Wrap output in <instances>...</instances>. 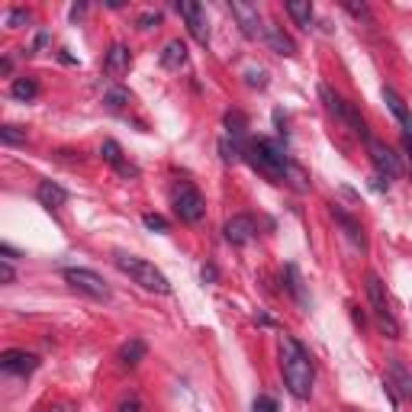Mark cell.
<instances>
[{
    "instance_id": "obj_1",
    "label": "cell",
    "mask_w": 412,
    "mask_h": 412,
    "mask_svg": "<svg viewBox=\"0 0 412 412\" xmlns=\"http://www.w3.org/2000/svg\"><path fill=\"white\" fill-rule=\"evenodd\" d=\"M245 161L254 167V171L268 174L271 181H290L297 190H306V174L300 171L287 155V145L274 142V139H258V142L245 145Z\"/></svg>"
},
{
    "instance_id": "obj_2",
    "label": "cell",
    "mask_w": 412,
    "mask_h": 412,
    "mask_svg": "<svg viewBox=\"0 0 412 412\" xmlns=\"http://www.w3.org/2000/svg\"><path fill=\"white\" fill-rule=\"evenodd\" d=\"M281 370H283V384L297 399H310L312 380H316V367L312 358L297 339L283 335L281 339Z\"/></svg>"
},
{
    "instance_id": "obj_3",
    "label": "cell",
    "mask_w": 412,
    "mask_h": 412,
    "mask_svg": "<svg viewBox=\"0 0 412 412\" xmlns=\"http://www.w3.org/2000/svg\"><path fill=\"white\" fill-rule=\"evenodd\" d=\"M116 268L123 271V274H129L132 281L139 283V287L152 290V293H161V297H167V293H171V283H167V277L161 274L158 268H155L152 261L132 258V254H116Z\"/></svg>"
},
{
    "instance_id": "obj_4",
    "label": "cell",
    "mask_w": 412,
    "mask_h": 412,
    "mask_svg": "<svg viewBox=\"0 0 412 412\" xmlns=\"http://www.w3.org/2000/svg\"><path fill=\"white\" fill-rule=\"evenodd\" d=\"M171 206H174V213H177V219H184V223H200L203 213H206V200H203V194L190 181L174 184Z\"/></svg>"
},
{
    "instance_id": "obj_5",
    "label": "cell",
    "mask_w": 412,
    "mask_h": 412,
    "mask_svg": "<svg viewBox=\"0 0 412 412\" xmlns=\"http://www.w3.org/2000/svg\"><path fill=\"white\" fill-rule=\"evenodd\" d=\"M319 97H322V103H326V110L335 116V119H341V123H348V129L355 132V136L367 139V126H364L361 113H358L351 103L345 100V97H339L329 84H319Z\"/></svg>"
},
{
    "instance_id": "obj_6",
    "label": "cell",
    "mask_w": 412,
    "mask_h": 412,
    "mask_svg": "<svg viewBox=\"0 0 412 412\" xmlns=\"http://www.w3.org/2000/svg\"><path fill=\"white\" fill-rule=\"evenodd\" d=\"M367 297H370V306H374V312H377V322H380V329L387 332V339H396L399 322H396V316L390 312V300H387L384 281H380L374 271L367 274Z\"/></svg>"
},
{
    "instance_id": "obj_7",
    "label": "cell",
    "mask_w": 412,
    "mask_h": 412,
    "mask_svg": "<svg viewBox=\"0 0 412 412\" xmlns=\"http://www.w3.org/2000/svg\"><path fill=\"white\" fill-rule=\"evenodd\" d=\"M367 155H370V161H374L377 174L387 177V181H396L399 174H403V161H399V155L393 152L387 142H380V139H367Z\"/></svg>"
},
{
    "instance_id": "obj_8",
    "label": "cell",
    "mask_w": 412,
    "mask_h": 412,
    "mask_svg": "<svg viewBox=\"0 0 412 412\" xmlns=\"http://www.w3.org/2000/svg\"><path fill=\"white\" fill-rule=\"evenodd\" d=\"M65 277L68 283H71L74 290H81V293H87V297H94V300H110V287L107 281H103L100 274H94V271H87V268H65Z\"/></svg>"
},
{
    "instance_id": "obj_9",
    "label": "cell",
    "mask_w": 412,
    "mask_h": 412,
    "mask_svg": "<svg viewBox=\"0 0 412 412\" xmlns=\"http://www.w3.org/2000/svg\"><path fill=\"white\" fill-rule=\"evenodd\" d=\"M384 384H387V393H390L396 403L399 399H412V374H409V367H406L399 358H390V361H387Z\"/></svg>"
},
{
    "instance_id": "obj_10",
    "label": "cell",
    "mask_w": 412,
    "mask_h": 412,
    "mask_svg": "<svg viewBox=\"0 0 412 412\" xmlns=\"http://www.w3.org/2000/svg\"><path fill=\"white\" fill-rule=\"evenodd\" d=\"M177 13L184 16L190 36L206 45V39H210V23H206V13H203L200 4H196V0H177Z\"/></svg>"
},
{
    "instance_id": "obj_11",
    "label": "cell",
    "mask_w": 412,
    "mask_h": 412,
    "mask_svg": "<svg viewBox=\"0 0 412 412\" xmlns=\"http://www.w3.org/2000/svg\"><path fill=\"white\" fill-rule=\"evenodd\" d=\"M36 367H39V358L33 355V351H23V348H10V351L0 355V370H4V374L29 377Z\"/></svg>"
},
{
    "instance_id": "obj_12",
    "label": "cell",
    "mask_w": 412,
    "mask_h": 412,
    "mask_svg": "<svg viewBox=\"0 0 412 412\" xmlns=\"http://www.w3.org/2000/svg\"><path fill=\"white\" fill-rule=\"evenodd\" d=\"M229 7H232V16L239 20L242 33H245L248 39L264 36V26H261V13H258V7H254V4H248V0H232Z\"/></svg>"
},
{
    "instance_id": "obj_13",
    "label": "cell",
    "mask_w": 412,
    "mask_h": 412,
    "mask_svg": "<svg viewBox=\"0 0 412 412\" xmlns=\"http://www.w3.org/2000/svg\"><path fill=\"white\" fill-rule=\"evenodd\" d=\"M223 235H225V242H229V245H248V242H252L254 235H258V225H254V219H252V216L239 213V216L225 219Z\"/></svg>"
},
{
    "instance_id": "obj_14",
    "label": "cell",
    "mask_w": 412,
    "mask_h": 412,
    "mask_svg": "<svg viewBox=\"0 0 412 412\" xmlns=\"http://www.w3.org/2000/svg\"><path fill=\"white\" fill-rule=\"evenodd\" d=\"M129 65H132V55L123 42H116L113 49L107 52V58H103V71H107L110 78H123V74L129 71Z\"/></svg>"
},
{
    "instance_id": "obj_15",
    "label": "cell",
    "mask_w": 412,
    "mask_h": 412,
    "mask_svg": "<svg viewBox=\"0 0 412 412\" xmlns=\"http://www.w3.org/2000/svg\"><path fill=\"white\" fill-rule=\"evenodd\" d=\"M264 39H268V45L277 55H283V58L297 55V42H293V39L283 33V26H277V23H268V26H264Z\"/></svg>"
},
{
    "instance_id": "obj_16",
    "label": "cell",
    "mask_w": 412,
    "mask_h": 412,
    "mask_svg": "<svg viewBox=\"0 0 412 412\" xmlns=\"http://www.w3.org/2000/svg\"><path fill=\"white\" fill-rule=\"evenodd\" d=\"M332 216H335V223H339L341 229H345L348 239H351V242H355V245L364 252V248H367V242H364V229H361V223H358V219L351 216V213L341 210L339 203H332Z\"/></svg>"
},
{
    "instance_id": "obj_17",
    "label": "cell",
    "mask_w": 412,
    "mask_h": 412,
    "mask_svg": "<svg viewBox=\"0 0 412 412\" xmlns=\"http://www.w3.org/2000/svg\"><path fill=\"white\" fill-rule=\"evenodd\" d=\"M36 196H39V203H42V206H49V210H58V206H65V203H68V190L58 187L55 181H39Z\"/></svg>"
},
{
    "instance_id": "obj_18",
    "label": "cell",
    "mask_w": 412,
    "mask_h": 412,
    "mask_svg": "<svg viewBox=\"0 0 412 412\" xmlns=\"http://www.w3.org/2000/svg\"><path fill=\"white\" fill-rule=\"evenodd\" d=\"M100 155L110 161V165L116 167V171L123 174V177H132V174H139L136 167H132V165H126V161H123V148H119V145H116L113 139H107V142L100 145Z\"/></svg>"
},
{
    "instance_id": "obj_19",
    "label": "cell",
    "mask_w": 412,
    "mask_h": 412,
    "mask_svg": "<svg viewBox=\"0 0 412 412\" xmlns=\"http://www.w3.org/2000/svg\"><path fill=\"white\" fill-rule=\"evenodd\" d=\"M283 281H287V290L297 297V303L303 306V310H310V297H306V290H303V277H300L297 264H287L283 268Z\"/></svg>"
},
{
    "instance_id": "obj_20",
    "label": "cell",
    "mask_w": 412,
    "mask_h": 412,
    "mask_svg": "<svg viewBox=\"0 0 412 412\" xmlns=\"http://www.w3.org/2000/svg\"><path fill=\"white\" fill-rule=\"evenodd\" d=\"M184 61H187V45H184L181 39H171V42L165 45V52H161V65L165 68H181Z\"/></svg>"
},
{
    "instance_id": "obj_21",
    "label": "cell",
    "mask_w": 412,
    "mask_h": 412,
    "mask_svg": "<svg viewBox=\"0 0 412 412\" xmlns=\"http://www.w3.org/2000/svg\"><path fill=\"white\" fill-rule=\"evenodd\" d=\"M145 351H148V348H145L142 339H129L123 348H119V361H123V367H136V364L145 358Z\"/></svg>"
},
{
    "instance_id": "obj_22",
    "label": "cell",
    "mask_w": 412,
    "mask_h": 412,
    "mask_svg": "<svg viewBox=\"0 0 412 412\" xmlns=\"http://www.w3.org/2000/svg\"><path fill=\"white\" fill-rule=\"evenodd\" d=\"M384 103H387V107H390V113L396 116V119H399V123H403V126L412 119V113H409V110H406L403 97H399L396 90H393V87H384Z\"/></svg>"
},
{
    "instance_id": "obj_23",
    "label": "cell",
    "mask_w": 412,
    "mask_h": 412,
    "mask_svg": "<svg viewBox=\"0 0 412 412\" xmlns=\"http://www.w3.org/2000/svg\"><path fill=\"white\" fill-rule=\"evenodd\" d=\"M287 13L293 16V20H297L303 29L312 26V7H310V0H290V4H287Z\"/></svg>"
},
{
    "instance_id": "obj_24",
    "label": "cell",
    "mask_w": 412,
    "mask_h": 412,
    "mask_svg": "<svg viewBox=\"0 0 412 412\" xmlns=\"http://www.w3.org/2000/svg\"><path fill=\"white\" fill-rule=\"evenodd\" d=\"M219 152H223V161H225V165H235V161L245 158V145L225 136L223 142H219Z\"/></svg>"
},
{
    "instance_id": "obj_25",
    "label": "cell",
    "mask_w": 412,
    "mask_h": 412,
    "mask_svg": "<svg viewBox=\"0 0 412 412\" xmlns=\"http://www.w3.org/2000/svg\"><path fill=\"white\" fill-rule=\"evenodd\" d=\"M10 94H13L16 100H33V97L39 94V84L33 78H16L13 84H10Z\"/></svg>"
},
{
    "instance_id": "obj_26",
    "label": "cell",
    "mask_w": 412,
    "mask_h": 412,
    "mask_svg": "<svg viewBox=\"0 0 412 412\" xmlns=\"http://www.w3.org/2000/svg\"><path fill=\"white\" fill-rule=\"evenodd\" d=\"M225 129H229V136L239 142L242 136H245V129H248V123H245V116L239 113V110H232V113H225Z\"/></svg>"
},
{
    "instance_id": "obj_27",
    "label": "cell",
    "mask_w": 412,
    "mask_h": 412,
    "mask_svg": "<svg viewBox=\"0 0 412 412\" xmlns=\"http://www.w3.org/2000/svg\"><path fill=\"white\" fill-rule=\"evenodd\" d=\"M0 142L4 145H26V129H20V126H13V123L0 126Z\"/></svg>"
},
{
    "instance_id": "obj_28",
    "label": "cell",
    "mask_w": 412,
    "mask_h": 412,
    "mask_svg": "<svg viewBox=\"0 0 412 412\" xmlns=\"http://www.w3.org/2000/svg\"><path fill=\"white\" fill-rule=\"evenodd\" d=\"M103 103H107L110 110H123L126 103H129V94H126L123 87H110L107 94H103Z\"/></svg>"
},
{
    "instance_id": "obj_29",
    "label": "cell",
    "mask_w": 412,
    "mask_h": 412,
    "mask_svg": "<svg viewBox=\"0 0 412 412\" xmlns=\"http://www.w3.org/2000/svg\"><path fill=\"white\" fill-rule=\"evenodd\" d=\"M345 10L351 16H355V20H364V23H374V13H370L367 10V4H351V0H345Z\"/></svg>"
},
{
    "instance_id": "obj_30",
    "label": "cell",
    "mask_w": 412,
    "mask_h": 412,
    "mask_svg": "<svg viewBox=\"0 0 412 412\" xmlns=\"http://www.w3.org/2000/svg\"><path fill=\"white\" fill-rule=\"evenodd\" d=\"M252 412H281V406H277L274 396H258L252 403Z\"/></svg>"
},
{
    "instance_id": "obj_31",
    "label": "cell",
    "mask_w": 412,
    "mask_h": 412,
    "mask_svg": "<svg viewBox=\"0 0 412 412\" xmlns=\"http://www.w3.org/2000/svg\"><path fill=\"white\" fill-rule=\"evenodd\" d=\"M245 81L252 87H268V74H264V68H245Z\"/></svg>"
},
{
    "instance_id": "obj_32",
    "label": "cell",
    "mask_w": 412,
    "mask_h": 412,
    "mask_svg": "<svg viewBox=\"0 0 412 412\" xmlns=\"http://www.w3.org/2000/svg\"><path fill=\"white\" fill-rule=\"evenodd\" d=\"M142 223L148 225L152 232H167V219H165V216H158V213H145Z\"/></svg>"
},
{
    "instance_id": "obj_33",
    "label": "cell",
    "mask_w": 412,
    "mask_h": 412,
    "mask_svg": "<svg viewBox=\"0 0 412 412\" xmlns=\"http://www.w3.org/2000/svg\"><path fill=\"white\" fill-rule=\"evenodd\" d=\"M23 23H29L26 10H10L7 13V26H23Z\"/></svg>"
},
{
    "instance_id": "obj_34",
    "label": "cell",
    "mask_w": 412,
    "mask_h": 412,
    "mask_svg": "<svg viewBox=\"0 0 412 412\" xmlns=\"http://www.w3.org/2000/svg\"><path fill=\"white\" fill-rule=\"evenodd\" d=\"M161 23V13H142L139 16V29H155Z\"/></svg>"
},
{
    "instance_id": "obj_35",
    "label": "cell",
    "mask_w": 412,
    "mask_h": 412,
    "mask_svg": "<svg viewBox=\"0 0 412 412\" xmlns=\"http://www.w3.org/2000/svg\"><path fill=\"white\" fill-rule=\"evenodd\" d=\"M0 283H13V268H10V261H0Z\"/></svg>"
},
{
    "instance_id": "obj_36",
    "label": "cell",
    "mask_w": 412,
    "mask_h": 412,
    "mask_svg": "<svg viewBox=\"0 0 412 412\" xmlns=\"http://www.w3.org/2000/svg\"><path fill=\"white\" fill-rule=\"evenodd\" d=\"M0 254H4V261H16V258H20V252H16L13 245H7V242L0 245Z\"/></svg>"
},
{
    "instance_id": "obj_37",
    "label": "cell",
    "mask_w": 412,
    "mask_h": 412,
    "mask_svg": "<svg viewBox=\"0 0 412 412\" xmlns=\"http://www.w3.org/2000/svg\"><path fill=\"white\" fill-rule=\"evenodd\" d=\"M119 412H142V406H139V399H126V403H119Z\"/></svg>"
},
{
    "instance_id": "obj_38",
    "label": "cell",
    "mask_w": 412,
    "mask_h": 412,
    "mask_svg": "<svg viewBox=\"0 0 412 412\" xmlns=\"http://www.w3.org/2000/svg\"><path fill=\"white\" fill-rule=\"evenodd\" d=\"M203 281H206V283L216 281V268H213V264H206V268H203Z\"/></svg>"
},
{
    "instance_id": "obj_39",
    "label": "cell",
    "mask_w": 412,
    "mask_h": 412,
    "mask_svg": "<svg viewBox=\"0 0 412 412\" xmlns=\"http://www.w3.org/2000/svg\"><path fill=\"white\" fill-rule=\"evenodd\" d=\"M403 136H406V148H409V152H412V119L403 126Z\"/></svg>"
}]
</instances>
